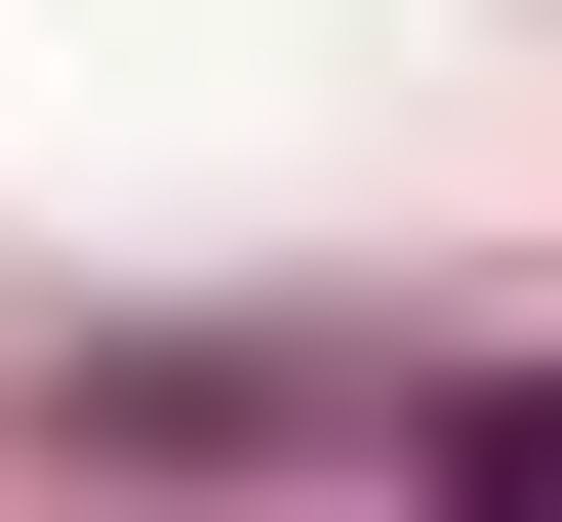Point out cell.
Segmentation results:
<instances>
[{
  "mask_svg": "<svg viewBox=\"0 0 562 522\" xmlns=\"http://www.w3.org/2000/svg\"><path fill=\"white\" fill-rule=\"evenodd\" d=\"M402 522H562V362H482V402H402Z\"/></svg>",
  "mask_w": 562,
  "mask_h": 522,
  "instance_id": "cell-1",
  "label": "cell"
}]
</instances>
